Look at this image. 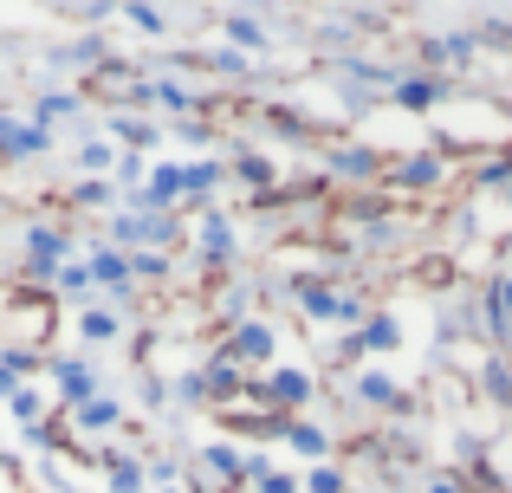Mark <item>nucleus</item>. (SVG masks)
Masks as SVG:
<instances>
[{"label": "nucleus", "mask_w": 512, "mask_h": 493, "mask_svg": "<svg viewBox=\"0 0 512 493\" xmlns=\"http://www.w3.org/2000/svg\"><path fill=\"white\" fill-rule=\"evenodd\" d=\"M227 33H234V46H260V20H247V13H240V20H227Z\"/></svg>", "instance_id": "13"}, {"label": "nucleus", "mask_w": 512, "mask_h": 493, "mask_svg": "<svg viewBox=\"0 0 512 493\" xmlns=\"http://www.w3.org/2000/svg\"><path fill=\"white\" fill-rule=\"evenodd\" d=\"M266 403H279V409L312 403V377H305V370H273V396H266Z\"/></svg>", "instance_id": "3"}, {"label": "nucleus", "mask_w": 512, "mask_h": 493, "mask_svg": "<svg viewBox=\"0 0 512 493\" xmlns=\"http://www.w3.org/2000/svg\"><path fill=\"white\" fill-rule=\"evenodd\" d=\"M428 493H467V487H461V481H435Z\"/></svg>", "instance_id": "22"}, {"label": "nucleus", "mask_w": 512, "mask_h": 493, "mask_svg": "<svg viewBox=\"0 0 512 493\" xmlns=\"http://www.w3.org/2000/svg\"><path fill=\"white\" fill-rule=\"evenodd\" d=\"M441 91H448V85H441V78H409V85H396V98L409 104V111H428V104H435Z\"/></svg>", "instance_id": "7"}, {"label": "nucleus", "mask_w": 512, "mask_h": 493, "mask_svg": "<svg viewBox=\"0 0 512 493\" xmlns=\"http://www.w3.org/2000/svg\"><path fill=\"white\" fill-rule=\"evenodd\" d=\"M338 169H344V176H370V169H376V156H363V150H344V156H338Z\"/></svg>", "instance_id": "17"}, {"label": "nucleus", "mask_w": 512, "mask_h": 493, "mask_svg": "<svg viewBox=\"0 0 512 493\" xmlns=\"http://www.w3.org/2000/svg\"><path fill=\"white\" fill-rule=\"evenodd\" d=\"M435 176H441V163H435V156H415V163L402 169V182H435Z\"/></svg>", "instance_id": "15"}, {"label": "nucleus", "mask_w": 512, "mask_h": 493, "mask_svg": "<svg viewBox=\"0 0 512 493\" xmlns=\"http://www.w3.org/2000/svg\"><path fill=\"white\" fill-rule=\"evenodd\" d=\"M0 143L13 156H33V150H46V124H0Z\"/></svg>", "instance_id": "4"}, {"label": "nucleus", "mask_w": 512, "mask_h": 493, "mask_svg": "<svg viewBox=\"0 0 512 493\" xmlns=\"http://www.w3.org/2000/svg\"><path fill=\"white\" fill-rule=\"evenodd\" d=\"M312 493H344V481H338L331 468H318V474H312Z\"/></svg>", "instance_id": "20"}, {"label": "nucleus", "mask_w": 512, "mask_h": 493, "mask_svg": "<svg viewBox=\"0 0 512 493\" xmlns=\"http://www.w3.org/2000/svg\"><path fill=\"white\" fill-rule=\"evenodd\" d=\"M117 137H124V143H156V130L137 124V117H117Z\"/></svg>", "instance_id": "14"}, {"label": "nucleus", "mask_w": 512, "mask_h": 493, "mask_svg": "<svg viewBox=\"0 0 512 493\" xmlns=\"http://www.w3.org/2000/svg\"><path fill=\"white\" fill-rule=\"evenodd\" d=\"M26 241H33V247H26V260H33V273H52V266L65 260V234H59V228H33Z\"/></svg>", "instance_id": "2"}, {"label": "nucleus", "mask_w": 512, "mask_h": 493, "mask_svg": "<svg viewBox=\"0 0 512 493\" xmlns=\"http://www.w3.org/2000/svg\"><path fill=\"white\" fill-rule=\"evenodd\" d=\"M85 273H91V279H117V273H124V260H117V253H98Z\"/></svg>", "instance_id": "18"}, {"label": "nucleus", "mask_w": 512, "mask_h": 493, "mask_svg": "<svg viewBox=\"0 0 512 493\" xmlns=\"http://www.w3.org/2000/svg\"><path fill=\"white\" fill-rule=\"evenodd\" d=\"M350 351H396V318H370V331L350 338Z\"/></svg>", "instance_id": "8"}, {"label": "nucleus", "mask_w": 512, "mask_h": 493, "mask_svg": "<svg viewBox=\"0 0 512 493\" xmlns=\"http://www.w3.org/2000/svg\"><path fill=\"white\" fill-rule=\"evenodd\" d=\"M260 487H266V493H292V481H286V474H260Z\"/></svg>", "instance_id": "21"}, {"label": "nucleus", "mask_w": 512, "mask_h": 493, "mask_svg": "<svg viewBox=\"0 0 512 493\" xmlns=\"http://www.w3.org/2000/svg\"><path fill=\"white\" fill-rule=\"evenodd\" d=\"M130 20H137L143 33H163V13H156V7H130Z\"/></svg>", "instance_id": "19"}, {"label": "nucleus", "mask_w": 512, "mask_h": 493, "mask_svg": "<svg viewBox=\"0 0 512 493\" xmlns=\"http://www.w3.org/2000/svg\"><path fill=\"white\" fill-rule=\"evenodd\" d=\"M208 468H214V474H227V481H247V461H240L227 442H214V448H208Z\"/></svg>", "instance_id": "9"}, {"label": "nucleus", "mask_w": 512, "mask_h": 493, "mask_svg": "<svg viewBox=\"0 0 512 493\" xmlns=\"http://www.w3.org/2000/svg\"><path fill=\"white\" fill-rule=\"evenodd\" d=\"M85 338H117V318L111 312H85Z\"/></svg>", "instance_id": "16"}, {"label": "nucleus", "mask_w": 512, "mask_h": 493, "mask_svg": "<svg viewBox=\"0 0 512 493\" xmlns=\"http://www.w3.org/2000/svg\"><path fill=\"white\" fill-rule=\"evenodd\" d=\"M299 299H305V312H312V318H338L344 312V299H331L325 286H299Z\"/></svg>", "instance_id": "10"}, {"label": "nucleus", "mask_w": 512, "mask_h": 493, "mask_svg": "<svg viewBox=\"0 0 512 493\" xmlns=\"http://www.w3.org/2000/svg\"><path fill=\"white\" fill-rule=\"evenodd\" d=\"M357 396H363V403H376V409H409V396H402L389 377H363V383H357Z\"/></svg>", "instance_id": "6"}, {"label": "nucleus", "mask_w": 512, "mask_h": 493, "mask_svg": "<svg viewBox=\"0 0 512 493\" xmlns=\"http://www.w3.org/2000/svg\"><path fill=\"white\" fill-rule=\"evenodd\" d=\"M240 357L266 364V357H273V331H266V325H240L234 338H227V364H240Z\"/></svg>", "instance_id": "1"}, {"label": "nucleus", "mask_w": 512, "mask_h": 493, "mask_svg": "<svg viewBox=\"0 0 512 493\" xmlns=\"http://www.w3.org/2000/svg\"><path fill=\"white\" fill-rule=\"evenodd\" d=\"M279 435H286V442L292 448H299V455H331V442H325V429H312V422H286V429H279Z\"/></svg>", "instance_id": "5"}, {"label": "nucleus", "mask_w": 512, "mask_h": 493, "mask_svg": "<svg viewBox=\"0 0 512 493\" xmlns=\"http://www.w3.org/2000/svg\"><path fill=\"white\" fill-rule=\"evenodd\" d=\"M78 422H85V429H111V422H117V403H104V396L91 403V396H85V403H78Z\"/></svg>", "instance_id": "11"}, {"label": "nucleus", "mask_w": 512, "mask_h": 493, "mask_svg": "<svg viewBox=\"0 0 512 493\" xmlns=\"http://www.w3.org/2000/svg\"><path fill=\"white\" fill-rule=\"evenodd\" d=\"M506 202H512V189H506Z\"/></svg>", "instance_id": "23"}, {"label": "nucleus", "mask_w": 512, "mask_h": 493, "mask_svg": "<svg viewBox=\"0 0 512 493\" xmlns=\"http://www.w3.org/2000/svg\"><path fill=\"white\" fill-rule=\"evenodd\" d=\"M480 383H487V396H493V403H512V370L500 364V357L487 364V377H480Z\"/></svg>", "instance_id": "12"}]
</instances>
